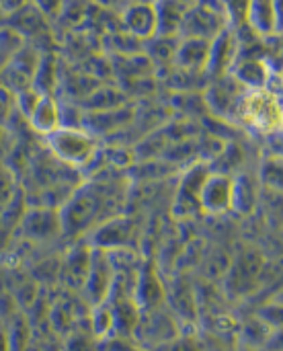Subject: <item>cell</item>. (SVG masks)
Segmentation results:
<instances>
[{
	"label": "cell",
	"instance_id": "6da1fadb",
	"mask_svg": "<svg viewBox=\"0 0 283 351\" xmlns=\"http://www.w3.org/2000/svg\"><path fill=\"white\" fill-rule=\"evenodd\" d=\"M123 197L125 189L119 187L117 179H97L78 187L60 208L62 234L84 239L99 224L119 216Z\"/></svg>",
	"mask_w": 283,
	"mask_h": 351
},
{
	"label": "cell",
	"instance_id": "7a4b0ae2",
	"mask_svg": "<svg viewBox=\"0 0 283 351\" xmlns=\"http://www.w3.org/2000/svg\"><path fill=\"white\" fill-rule=\"evenodd\" d=\"M43 140L58 162L76 171L93 165L99 154V140L86 128L60 125L51 134L43 136Z\"/></svg>",
	"mask_w": 283,
	"mask_h": 351
},
{
	"label": "cell",
	"instance_id": "3957f363",
	"mask_svg": "<svg viewBox=\"0 0 283 351\" xmlns=\"http://www.w3.org/2000/svg\"><path fill=\"white\" fill-rule=\"evenodd\" d=\"M234 115L249 125L251 130L269 136L282 130L283 123V113H282V103L280 97L269 88H245Z\"/></svg>",
	"mask_w": 283,
	"mask_h": 351
},
{
	"label": "cell",
	"instance_id": "277c9868",
	"mask_svg": "<svg viewBox=\"0 0 283 351\" xmlns=\"http://www.w3.org/2000/svg\"><path fill=\"white\" fill-rule=\"evenodd\" d=\"M183 331L181 321L175 317V313L167 306H154L148 311H142L138 327L134 331V341L142 351H154L167 341L175 339Z\"/></svg>",
	"mask_w": 283,
	"mask_h": 351
},
{
	"label": "cell",
	"instance_id": "5b68a950",
	"mask_svg": "<svg viewBox=\"0 0 283 351\" xmlns=\"http://www.w3.org/2000/svg\"><path fill=\"white\" fill-rule=\"evenodd\" d=\"M224 29H228V21H226L222 2L220 0H197L193 6L187 8L179 35L212 41Z\"/></svg>",
	"mask_w": 283,
	"mask_h": 351
},
{
	"label": "cell",
	"instance_id": "8992f818",
	"mask_svg": "<svg viewBox=\"0 0 283 351\" xmlns=\"http://www.w3.org/2000/svg\"><path fill=\"white\" fill-rule=\"evenodd\" d=\"M90 249H101L107 253L113 251H134V243L138 241V224L125 216H113L107 222L93 228L82 239Z\"/></svg>",
	"mask_w": 283,
	"mask_h": 351
},
{
	"label": "cell",
	"instance_id": "52a82bcc",
	"mask_svg": "<svg viewBox=\"0 0 283 351\" xmlns=\"http://www.w3.org/2000/svg\"><path fill=\"white\" fill-rule=\"evenodd\" d=\"M113 282H115V267H113L111 255L107 251L93 249L88 274H86L84 286L80 290V296L86 302V306L90 308V306L105 302V298L111 292Z\"/></svg>",
	"mask_w": 283,
	"mask_h": 351
},
{
	"label": "cell",
	"instance_id": "ba28073f",
	"mask_svg": "<svg viewBox=\"0 0 283 351\" xmlns=\"http://www.w3.org/2000/svg\"><path fill=\"white\" fill-rule=\"evenodd\" d=\"M199 210L212 216L232 212L234 210V177H230L228 173L210 171L199 193Z\"/></svg>",
	"mask_w": 283,
	"mask_h": 351
},
{
	"label": "cell",
	"instance_id": "9c48e42d",
	"mask_svg": "<svg viewBox=\"0 0 283 351\" xmlns=\"http://www.w3.org/2000/svg\"><path fill=\"white\" fill-rule=\"evenodd\" d=\"M21 234L31 243H49L58 237H62V218L60 210L53 208H31L23 214L21 222Z\"/></svg>",
	"mask_w": 283,
	"mask_h": 351
},
{
	"label": "cell",
	"instance_id": "30bf717a",
	"mask_svg": "<svg viewBox=\"0 0 283 351\" xmlns=\"http://www.w3.org/2000/svg\"><path fill=\"white\" fill-rule=\"evenodd\" d=\"M241 56V39L232 29H224L210 41V56L206 64V74L212 78H220L232 72L236 60Z\"/></svg>",
	"mask_w": 283,
	"mask_h": 351
},
{
	"label": "cell",
	"instance_id": "8fae6325",
	"mask_svg": "<svg viewBox=\"0 0 283 351\" xmlns=\"http://www.w3.org/2000/svg\"><path fill=\"white\" fill-rule=\"evenodd\" d=\"M90 253H93V249L84 241L76 243L72 249L66 251V255L60 263V269H58V280L66 292L80 294L84 280H86V274H88Z\"/></svg>",
	"mask_w": 283,
	"mask_h": 351
},
{
	"label": "cell",
	"instance_id": "7c38bea8",
	"mask_svg": "<svg viewBox=\"0 0 283 351\" xmlns=\"http://www.w3.org/2000/svg\"><path fill=\"white\" fill-rule=\"evenodd\" d=\"M210 167L208 165H195L191 167L179 181L177 185V199H175V214L185 218V216H193L199 210V193L201 187L210 175Z\"/></svg>",
	"mask_w": 283,
	"mask_h": 351
},
{
	"label": "cell",
	"instance_id": "4fadbf2b",
	"mask_svg": "<svg viewBox=\"0 0 283 351\" xmlns=\"http://www.w3.org/2000/svg\"><path fill=\"white\" fill-rule=\"evenodd\" d=\"M134 300L138 302L140 311H148L154 306L164 304L167 300V288L158 276V269L152 261L140 265L138 278H136V286H134Z\"/></svg>",
	"mask_w": 283,
	"mask_h": 351
},
{
	"label": "cell",
	"instance_id": "5bb4252c",
	"mask_svg": "<svg viewBox=\"0 0 283 351\" xmlns=\"http://www.w3.org/2000/svg\"><path fill=\"white\" fill-rule=\"evenodd\" d=\"M208 56H210V41L183 37V41L177 43L175 47L173 62L177 68H181L187 74H199V72H206Z\"/></svg>",
	"mask_w": 283,
	"mask_h": 351
},
{
	"label": "cell",
	"instance_id": "9a60e30c",
	"mask_svg": "<svg viewBox=\"0 0 283 351\" xmlns=\"http://www.w3.org/2000/svg\"><path fill=\"white\" fill-rule=\"evenodd\" d=\"M123 27L132 37L138 39H152L156 35V10L154 2H132L123 14Z\"/></svg>",
	"mask_w": 283,
	"mask_h": 351
},
{
	"label": "cell",
	"instance_id": "2e32d148",
	"mask_svg": "<svg viewBox=\"0 0 283 351\" xmlns=\"http://www.w3.org/2000/svg\"><path fill=\"white\" fill-rule=\"evenodd\" d=\"M247 25L257 37L275 35L280 31V0H251Z\"/></svg>",
	"mask_w": 283,
	"mask_h": 351
},
{
	"label": "cell",
	"instance_id": "e0dca14e",
	"mask_svg": "<svg viewBox=\"0 0 283 351\" xmlns=\"http://www.w3.org/2000/svg\"><path fill=\"white\" fill-rule=\"evenodd\" d=\"M212 86L208 88V105L222 115H234L236 103L243 95V86L234 80L232 74L212 78Z\"/></svg>",
	"mask_w": 283,
	"mask_h": 351
},
{
	"label": "cell",
	"instance_id": "ac0fdd59",
	"mask_svg": "<svg viewBox=\"0 0 283 351\" xmlns=\"http://www.w3.org/2000/svg\"><path fill=\"white\" fill-rule=\"evenodd\" d=\"M230 74L243 88H265L271 78L267 62L259 56L238 58Z\"/></svg>",
	"mask_w": 283,
	"mask_h": 351
},
{
	"label": "cell",
	"instance_id": "d6986e66",
	"mask_svg": "<svg viewBox=\"0 0 283 351\" xmlns=\"http://www.w3.org/2000/svg\"><path fill=\"white\" fill-rule=\"evenodd\" d=\"M27 121L37 134L47 136L62 125V105L51 95H43L29 113Z\"/></svg>",
	"mask_w": 283,
	"mask_h": 351
},
{
	"label": "cell",
	"instance_id": "ffe728a7",
	"mask_svg": "<svg viewBox=\"0 0 283 351\" xmlns=\"http://www.w3.org/2000/svg\"><path fill=\"white\" fill-rule=\"evenodd\" d=\"M154 10H156V35L179 37L187 6H183L177 0H156Z\"/></svg>",
	"mask_w": 283,
	"mask_h": 351
},
{
	"label": "cell",
	"instance_id": "44dd1931",
	"mask_svg": "<svg viewBox=\"0 0 283 351\" xmlns=\"http://www.w3.org/2000/svg\"><path fill=\"white\" fill-rule=\"evenodd\" d=\"M97 346L99 339L93 335L88 321H84L64 335V341H60V351H97Z\"/></svg>",
	"mask_w": 283,
	"mask_h": 351
},
{
	"label": "cell",
	"instance_id": "7402d4cb",
	"mask_svg": "<svg viewBox=\"0 0 283 351\" xmlns=\"http://www.w3.org/2000/svg\"><path fill=\"white\" fill-rule=\"evenodd\" d=\"M226 12L228 29L241 31L243 27L247 29V16H249V2L251 0H220Z\"/></svg>",
	"mask_w": 283,
	"mask_h": 351
},
{
	"label": "cell",
	"instance_id": "603a6c76",
	"mask_svg": "<svg viewBox=\"0 0 283 351\" xmlns=\"http://www.w3.org/2000/svg\"><path fill=\"white\" fill-rule=\"evenodd\" d=\"M154 351H206L204 350V343L199 339L197 333H191V331H181L175 339L167 341L164 346H160L158 350Z\"/></svg>",
	"mask_w": 283,
	"mask_h": 351
},
{
	"label": "cell",
	"instance_id": "cb8c5ba5",
	"mask_svg": "<svg viewBox=\"0 0 283 351\" xmlns=\"http://www.w3.org/2000/svg\"><path fill=\"white\" fill-rule=\"evenodd\" d=\"M12 199V175L0 165V206Z\"/></svg>",
	"mask_w": 283,
	"mask_h": 351
},
{
	"label": "cell",
	"instance_id": "d4e9b609",
	"mask_svg": "<svg viewBox=\"0 0 283 351\" xmlns=\"http://www.w3.org/2000/svg\"><path fill=\"white\" fill-rule=\"evenodd\" d=\"M35 2V8L45 16H53L58 12H62L64 8V0H33Z\"/></svg>",
	"mask_w": 283,
	"mask_h": 351
},
{
	"label": "cell",
	"instance_id": "484cf974",
	"mask_svg": "<svg viewBox=\"0 0 283 351\" xmlns=\"http://www.w3.org/2000/svg\"><path fill=\"white\" fill-rule=\"evenodd\" d=\"M12 105H14V95H10L8 88H2L0 86V121H4L8 117Z\"/></svg>",
	"mask_w": 283,
	"mask_h": 351
},
{
	"label": "cell",
	"instance_id": "4316f807",
	"mask_svg": "<svg viewBox=\"0 0 283 351\" xmlns=\"http://www.w3.org/2000/svg\"><path fill=\"white\" fill-rule=\"evenodd\" d=\"M31 0H0V10L2 14H12L16 10H21L23 6H27Z\"/></svg>",
	"mask_w": 283,
	"mask_h": 351
},
{
	"label": "cell",
	"instance_id": "83f0119b",
	"mask_svg": "<svg viewBox=\"0 0 283 351\" xmlns=\"http://www.w3.org/2000/svg\"><path fill=\"white\" fill-rule=\"evenodd\" d=\"M0 351H10L8 335H6V325L4 323H0Z\"/></svg>",
	"mask_w": 283,
	"mask_h": 351
},
{
	"label": "cell",
	"instance_id": "f1b7e54d",
	"mask_svg": "<svg viewBox=\"0 0 283 351\" xmlns=\"http://www.w3.org/2000/svg\"><path fill=\"white\" fill-rule=\"evenodd\" d=\"M177 2H181L183 6H187V8H189V6H193V4H195L197 0H177Z\"/></svg>",
	"mask_w": 283,
	"mask_h": 351
}]
</instances>
